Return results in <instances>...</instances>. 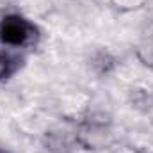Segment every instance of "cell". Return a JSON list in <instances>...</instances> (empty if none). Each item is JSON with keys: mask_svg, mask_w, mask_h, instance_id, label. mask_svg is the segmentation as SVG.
Returning <instances> with one entry per match:
<instances>
[{"mask_svg": "<svg viewBox=\"0 0 153 153\" xmlns=\"http://www.w3.org/2000/svg\"><path fill=\"white\" fill-rule=\"evenodd\" d=\"M41 38L39 27L23 14L7 13L0 18V45L9 50L30 48Z\"/></svg>", "mask_w": 153, "mask_h": 153, "instance_id": "cell-1", "label": "cell"}, {"mask_svg": "<svg viewBox=\"0 0 153 153\" xmlns=\"http://www.w3.org/2000/svg\"><path fill=\"white\" fill-rule=\"evenodd\" d=\"M45 146H46V150H50V152H53V153H70L73 150V146H76L75 134H73V137H70L68 134L50 132V134H46Z\"/></svg>", "mask_w": 153, "mask_h": 153, "instance_id": "cell-2", "label": "cell"}, {"mask_svg": "<svg viewBox=\"0 0 153 153\" xmlns=\"http://www.w3.org/2000/svg\"><path fill=\"white\" fill-rule=\"evenodd\" d=\"M23 64V57L14 52L0 50V82L11 78Z\"/></svg>", "mask_w": 153, "mask_h": 153, "instance_id": "cell-3", "label": "cell"}, {"mask_svg": "<svg viewBox=\"0 0 153 153\" xmlns=\"http://www.w3.org/2000/svg\"><path fill=\"white\" fill-rule=\"evenodd\" d=\"M91 66L98 75H109L112 70L116 68V59L114 55L107 50H100L93 55L91 59Z\"/></svg>", "mask_w": 153, "mask_h": 153, "instance_id": "cell-4", "label": "cell"}, {"mask_svg": "<svg viewBox=\"0 0 153 153\" xmlns=\"http://www.w3.org/2000/svg\"><path fill=\"white\" fill-rule=\"evenodd\" d=\"M135 57L143 66L153 70V32L146 34L139 41V45L135 46Z\"/></svg>", "mask_w": 153, "mask_h": 153, "instance_id": "cell-5", "label": "cell"}, {"mask_svg": "<svg viewBox=\"0 0 153 153\" xmlns=\"http://www.w3.org/2000/svg\"><path fill=\"white\" fill-rule=\"evenodd\" d=\"M0 153H9V152H7V150H4V148L0 146Z\"/></svg>", "mask_w": 153, "mask_h": 153, "instance_id": "cell-6", "label": "cell"}]
</instances>
